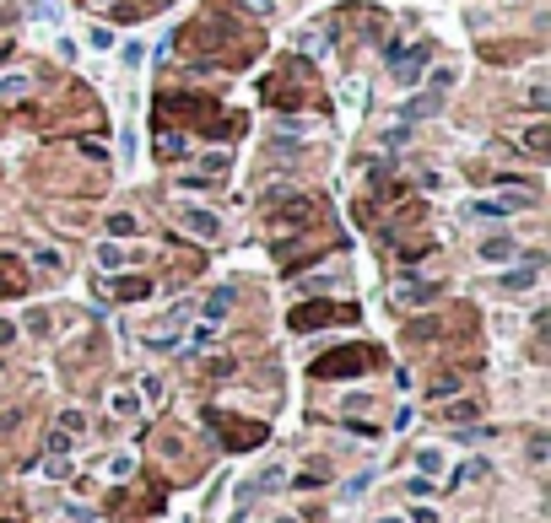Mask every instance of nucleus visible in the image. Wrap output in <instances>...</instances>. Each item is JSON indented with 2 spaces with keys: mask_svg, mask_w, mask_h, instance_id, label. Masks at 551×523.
I'll return each mask as SVG.
<instances>
[{
  "mask_svg": "<svg viewBox=\"0 0 551 523\" xmlns=\"http://www.w3.org/2000/svg\"><path fill=\"white\" fill-rule=\"evenodd\" d=\"M373 367V356H367V345H346L341 356H319L314 362V377H357Z\"/></svg>",
  "mask_w": 551,
  "mask_h": 523,
  "instance_id": "f257e3e1",
  "label": "nucleus"
},
{
  "mask_svg": "<svg viewBox=\"0 0 551 523\" xmlns=\"http://www.w3.org/2000/svg\"><path fill=\"white\" fill-rule=\"evenodd\" d=\"M330 318H357V308H335V303H308V308H292V329H319Z\"/></svg>",
  "mask_w": 551,
  "mask_h": 523,
  "instance_id": "f03ea898",
  "label": "nucleus"
},
{
  "mask_svg": "<svg viewBox=\"0 0 551 523\" xmlns=\"http://www.w3.org/2000/svg\"><path fill=\"white\" fill-rule=\"evenodd\" d=\"M157 151H162V157H184V135L162 130V135H157Z\"/></svg>",
  "mask_w": 551,
  "mask_h": 523,
  "instance_id": "9b49d317",
  "label": "nucleus"
},
{
  "mask_svg": "<svg viewBox=\"0 0 551 523\" xmlns=\"http://www.w3.org/2000/svg\"><path fill=\"white\" fill-rule=\"evenodd\" d=\"M276 523H297V518H276Z\"/></svg>",
  "mask_w": 551,
  "mask_h": 523,
  "instance_id": "412c9836",
  "label": "nucleus"
},
{
  "mask_svg": "<svg viewBox=\"0 0 551 523\" xmlns=\"http://www.w3.org/2000/svg\"><path fill=\"white\" fill-rule=\"evenodd\" d=\"M481 474H487V464H481V459H470V464H460V474H454V486H460V480H481Z\"/></svg>",
  "mask_w": 551,
  "mask_h": 523,
  "instance_id": "4468645a",
  "label": "nucleus"
},
{
  "mask_svg": "<svg viewBox=\"0 0 551 523\" xmlns=\"http://www.w3.org/2000/svg\"><path fill=\"white\" fill-rule=\"evenodd\" d=\"M0 292H22V275H16V259L0 254Z\"/></svg>",
  "mask_w": 551,
  "mask_h": 523,
  "instance_id": "0eeeda50",
  "label": "nucleus"
},
{
  "mask_svg": "<svg viewBox=\"0 0 551 523\" xmlns=\"http://www.w3.org/2000/svg\"><path fill=\"white\" fill-rule=\"evenodd\" d=\"M314 200H308V195H297V200H287V205L282 210H276V227H308V216H314Z\"/></svg>",
  "mask_w": 551,
  "mask_h": 523,
  "instance_id": "20e7f679",
  "label": "nucleus"
},
{
  "mask_svg": "<svg viewBox=\"0 0 551 523\" xmlns=\"http://www.w3.org/2000/svg\"><path fill=\"white\" fill-rule=\"evenodd\" d=\"M11 335H16V329H11V324H0V345H11Z\"/></svg>",
  "mask_w": 551,
  "mask_h": 523,
  "instance_id": "aec40b11",
  "label": "nucleus"
},
{
  "mask_svg": "<svg viewBox=\"0 0 551 523\" xmlns=\"http://www.w3.org/2000/svg\"><path fill=\"white\" fill-rule=\"evenodd\" d=\"M481 259H514V238H492V243H481Z\"/></svg>",
  "mask_w": 551,
  "mask_h": 523,
  "instance_id": "9d476101",
  "label": "nucleus"
},
{
  "mask_svg": "<svg viewBox=\"0 0 551 523\" xmlns=\"http://www.w3.org/2000/svg\"><path fill=\"white\" fill-rule=\"evenodd\" d=\"M384 523H400V518H384Z\"/></svg>",
  "mask_w": 551,
  "mask_h": 523,
  "instance_id": "4be33fe9",
  "label": "nucleus"
},
{
  "mask_svg": "<svg viewBox=\"0 0 551 523\" xmlns=\"http://www.w3.org/2000/svg\"><path fill=\"white\" fill-rule=\"evenodd\" d=\"M152 292V280H141V275H130V280H119V297L124 303H141V297Z\"/></svg>",
  "mask_w": 551,
  "mask_h": 523,
  "instance_id": "1a4fd4ad",
  "label": "nucleus"
},
{
  "mask_svg": "<svg viewBox=\"0 0 551 523\" xmlns=\"http://www.w3.org/2000/svg\"><path fill=\"white\" fill-rule=\"evenodd\" d=\"M130 469H135V464H130V453H114V459H109V474H114V480H124Z\"/></svg>",
  "mask_w": 551,
  "mask_h": 523,
  "instance_id": "2eb2a0df",
  "label": "nucleus"
},
{
  "mask_svg": "<svg viewBox=\"0 0 551 523\" xmlns=\"http://www.w3.org/2000/svg\"><path fill=\"white\" fill-rule=\"evenodd\" d=\"M184 232H189V238H206V243H211V238H217V232H222V221L217 216H211V210H200V205H189V210H184Z\"/></svg>",
  "mask_w": 551,
  "mask_h": 523,
  "instance_id": "7ed1b4c3",
  "label": "nucleus"
},
{
  "mask_svg": "<svg viewBox=\"0 0 551 523\" xmlns=\"http://www.w3.org/2000/svg\"><path fill=\"white\" fill-rule=\"evenodd\" d=\"M141 405H135V394H114V415H135Z\"/></svg>",
  "mask_w": 551,
  "mask_h": 523,
  "instance_id": "f3484780",
  "label": "nucleus"
},
{
  "mask_svg": "<svg viewBox=\"0 0 551 523\" xmlns=\"http://www.w3.org/2000/svg\"><path fill=\"white\" fill-rule=\"evenodd\" d=\"M227 308H233V286H217V292L206 297V318H222Z\"/></svg>",
  "mask_w": 551,
  "mask_h": 523,
  "instance_id": "39448f33",
  "label": "nucleus"
},
{
  "mask_svg": "<svg viewBox=\"0 0 551 523\" xmlns=\"http://www.w3.org/2000/svg\"><path fill=\"white\" fill-rule=\"evenodd\" d=\"M98 265H103V270H119V265H124V248L103 243V248H98Z\"/></svg>",
  "mask_w": 551,
  "mask_h": 523,
  "instance_id": "ddd939ff",
  "label": "nucleus"
},
{
  "mask_svg": "<svg viewBox=\"0 0 551 523\" xmlns=\"http://www.w3.org/2000/svg\"><path fill=\"white\" fill-rule=\"evenodd\" d=\"M546 146H551V130H546V124H530V130H525V151H535V157H540Z\"/></svg>",
  "mask_w": 551,
  "mask_h": 523,
  "instance_id": "423d86ee",
  "label": "nucleus"
},
{
  "mask_svg": "<svg viewBox=\"0 0 551 523\" xmlns=\"http://www.w3.org/2000/svg\"><path fill=\"white\" fill-rule=\"evenodd\" d=\"M109 232H114V238H130V232H135V216H124V210H114V216H109Z\"/></svg>",
  "mask_w": 551,
  "mask_h": 523,
  "instance_id": "f8f14e48",
  "label": "nucleus"
},
{
  "mask_svg": "<svg viewBox=\"0 0 551 523\" xmlns=\"http://www.w3.org/2000/svg\"><path fill=\"white\" fill-rule=\"evenodd\" d=\"M427 292L432 286H422V280H400V286H394V303H422Z\"/></svg>",
  "mask_w": 551,
  "mask_h": 523,
  "instance_id": "6e6552de",
  "label": "nucleus"
},
{
  "mask_svg": "<svg viewBox=\"0 0 551 523\" xmlns=\"http://www.w3.org/2000/svg\"><path fill=\"white\" fill-rule=\"evenodd\" d=\"M81 426H86L81 410H65V415H60V432H81Z\"/></svg>",
  "mask_w": 551,
  "mask_h": 523,
  "instance_id": "a211bd4d",
  "label": "nucleus"
},
{
  "mask_svg": "<svg viewBox=\"0 0 551 523\" xmlns=\"http://www.w3.org/2000/svg\"><path fill=\"white\" fill-rule=\"evenodd\" d=\"M0 92H6V98H22V92H27V76H6V81H0Z\"/></svg>",
  "mask_w": 551,
  "mask_h": 523,
  "instance_id": "dca6fc26",
  "label": "nucleus"
},
{
  "mask_svg": "<svg viewBox=\"0 0 551 523\" xmlns=\"http://www.w3.org/2000/svg\"><path fill=\"white\" fill-rule=\"evenodd\" d=\"M238 6H244V11H254V16H270V11H276L270 0H238Z\"/></svg>",
  "mask_w": 551,
  "mask_h": 523,
  "instance_id": "6ab92c4d",
  "label": "nucleus"
}]
</instances>
